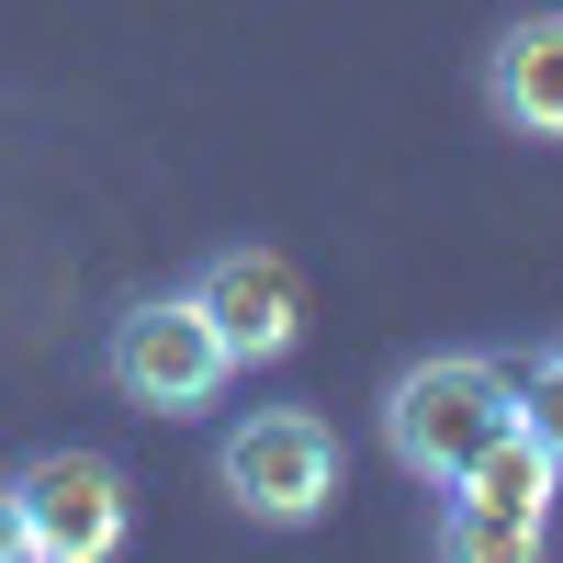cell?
<instances>
[{
    "label": "cell",
    "mask_w": 563,
    "mask_h": 563,
    "mask_svg": "<svg viewBox=\"0 0 563 563\" xmlns=\"http://www.w3.org/2000/svg\"><path fill=\"white\" fill-rule=\"evenodd\" d=\"M507 417H519V372H507L496 350H429V361H406L384 384V451H395L406 485L440 496Z\"/></svg>",
    "instance_id": "7a4b0ae2"
},
{
    "label": "cell",
    "mask_w": 563,
    "mask_h": 563,
    "mask_svg": "<svg viewBox=\"0 0 563 563\" xmlns=\"http://www.w3.org/2000/svg\"><path fill=\"white\" fill-rule=\"evenodd\" d=\"M214 485H225V507H238L249 530H316L327 507H339L350 462H339V429H327L316 406H249V417H225V440H214Z\"/></svg>",
    "instance_id": "277c9868"
},
{
    "label": "cell",
    "mask_w": 563,
    "mask_h": 563,
    "mask_svg": "<svg viewBox=\"0 0 563 563\" xmlns=\"http://www.w3.org/2000/svg\"><path fill=\"white\" fill-rule=\"evenodd\" d=\"M485 113L496 135H519V147H563V0H541V12H507L485 34Z\"/></svg>",
    "instance_id": "52a82bcc"
},
{
    "label": "cell",
    "mask_w": 563,
    "mask_h": 563,
    "mask_svg": "<svg viewBox=\"0 0 563 563\" xmlns=\"http://www.w3.org/2000/svg\"><path fill=\"white\" fill-rule=\"evenodd\" d=\"M102 384L135 406V417H214L225 384H238V350L225 327L203 316V294H135L113 327H102Z\"/></svg>",
    "instance_id": "3957f363"
},
{
    "label": "cell",
    "mask_w": 563,
    "mask_h": 563,
    "mask_svg": "<svg viewBox=\"0 0 563 563\" xmlns=\"http://www.w3.org/2000/svg\"><path fill=\"white\" fill-rule=\"evenodd\" d=\"M12 507H23V552L34 563H113L135 541V485L113 451H34L12 462Z\"/></svg>",
    "instance_id": "5b68a950"
},
{
    "label": "cell",
    "mask_w": 563,
    "mask_h": 563,
    "mask_svg": "<svg viewBox=\"0 0 563 563\" xmlns=\"http://www.w3.org/2000/svg\"><path fill=\"white\" fill-rule=\"evenodd\" d=\"M0 563H34V552H23V507H12V474H0Z\"/></svg>",
    "instance_id": "9c48e42d"
},
{
    "label": "cell",
    "mask_w": 563,
    "mask_h": 563,
    "mask_svg": "<svg viewBox=\"0 0 563 563\" xmlns=\"http://www.w3.org/2000/svg\"><path fill=\"white\" fill-rule=\"evenodd\" d=\"M519 417L563 451V339H552V350H530V372H519Z\"/></svg>",
    "instance_id": "ba28073f"
},
{
    "label": "cell",
    "mask_w": 563,
    "mask_h": 563,
    "mask_svg": "<svg viewBox=\"0 0 563 563\" xmlns=\"http://www.w3.org/2000/svg\"><path fill=\"white\" fill-rule=\"evenodd\" d=\"M192 294H203V316L225 327V350H238V372H271V361H294L305 350V271L282 260V249H214L203 271H192Z\"/></svg>",
    "instance_id": "8992f818"
},
{
    "label": "cell",
    "mask_w": 563,
    "mask_h": 563,
    "mask_svg": "<svg viewBox=\"0 0 563 563\" xmlns=\"http://www.w3.org/2000/svg\"><path fill=\"white\" fill-rule=\"evenodd\" d=\"M552 507H563V451L530 429V417H507V429L440 485L429 552H451V563H541L552 552Z\"/></svg>",
    "instance_id": "6da1fadb"
}]
</instances>
